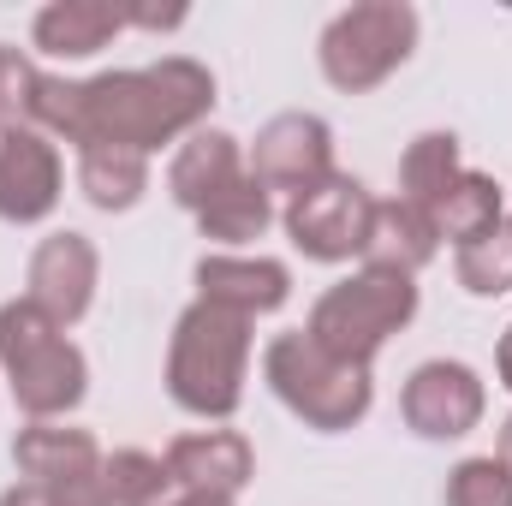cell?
<instances>
[{
	"label": "cell",
	"instance_id": "1",
	"mask_svg": "<svg viewBox=\"0 0 512 506\" xmlns=\"http://www.w3.org/2000/svg\"><path fill=\"white\" fill-rule=\"evenodd\" d=\"M215 72L191 54H167L155 66L102 72V78H48L36 90V131L66 137L72 149H137L185 143L209 126Z\"/></svg>",
	"mask_w": 512,
	"mask_h": 506
},
{
	"label": "cell",
	"instance_id": "2",
	"mask_svg": "<svg viewBox=\"0 0 512 506\" xmlns=\"http://www.w3.org/2000/svg\"><path fill=\"white\" fill-rule=\"evenodd\" d=\"M251 376V316H233L221 304H191L173 322L167 340V393L179 411L203 423H227L245 405Z\"/></svg>",
	"mask_w": 512,
	"mask_h": 506
},
{
	"label": "cell",
	"instance_id": "3",
	"mask_svg": "<svg viewBox=\"0 0 512 506\" xmlns=\"http://www.w3.org/2000/svg\"><path fill=\"white\" fill-rule=\"evenodd\" d=\"M0 370H6V387L30 423H60L90 393V358L30 298L0 304Z\"/></svg>",
	"mask_w": 512,
	"mask_h": 506
},
{
	"label": "cell",
	"instance_id": "4",
	"mask_svg": "<svg viewBox=\"0 0 512 506\" xmlns=\"http://www.w3.org/2000/svg\"><path fill=\"white\" fill-rule=\"evenodd\" d=\"M262 381L274 387V399L304 423V429H322V435H340V429H358L376 405V381L358 364H340L328 358L304 328H286L268 340L262 352Z\"/></svg>",
	"mask_w": 512,
	"mask_h": 506
},
{
	"label": "cell",
	"instance_id": "5",
	"mask_svg": "<svg viewBox=\"0 0 512 506\" xmlns=\"http://www.w3.org/2000/svg\"><path fill=\"white\" fill-rule=\"evenodd\" d=\"M411 316H417V280H411V274L358 268V274L334 280V286L310 304L304 334H310L328 358L370 370L387 340L411 328Z\"/></svg>",
	"mask_w": 512,
	"mask_h": 506
},
{
	"label": "cell",
	"instance_id": "6",
	"mask_svg": "<svg viewBox=\"0 0 512 506\" xmlns=\"http://www.w3.org/2000/svg\"><path fill=\"white\" fill-rule=\"evenodd\" d=\"M417 48V6L405 0H358L346 12L328 18L322 42H316V60H322V78L346 96H364L387 84Z\"/></svg>",
	"mask_w": 512,
	"mask_h": 506
},
{
	"label": "cell",
	"instance_id": "7",
	"mask_svg": "<svg viewBox=\"0 0 512 506\" xmlns=\"http://www.w3.org/2000/svg\"><path fill=\"white\" fill-rule=\"evenodd\" d=\"M370 221H376V197L364 191V179H352L340 167L322 185L286 197V215H280L292 251L310 256V262H352V256H364Z\"/></svg>",
	"mask_w": 512,
	"mask_h": 506
},
{
	"label": "cell",
	"instance_id": "8",
	"mask_svg": "<svg viewBox=\"0 0 512 506\" xmlns=\"http://www.w3.org/2000/svg\"><path fill=\"white\" fill-rule=\"evenodd\" d=\"M483 411H489V387L459 358H429L399 387V417L423 441H459L483 423Z\"/></svg>",
	"mask_w": 512,
	"mask_h": 506
},
{
	"label": "cell",
	"instance_id": "9",
	"mask_svg": "<svg viewBox=\"0 0 512 506\" xmlns=\"http://www.w3.org/2000/svg\"><path fill=\"white\" fill-rule=\"evenodd\" d=\"M245 167H251V179L268 197L274 191L298 197V191H310V185H322L334 173V131L316 114H274L268 126L256 131Z\"/></svg>",
	"mask_w": 512,
	"mask_h": 506
},
{
	"label": "cell",
	"instance_id": "10",
	"mask_svg": "<svg viewBox=\"0 0 512 506\" xmlns=\"http://www.w3.org/2000/svg\"><path fill=\"white\" fill-rule=\"evenodd\" d=\"M96 280H102L96 245H90L84 233L60 227V233H48V239L30 251L24 298H30L42 316H54L60 328H78V322L90 316V304H96Z\"/></svg>",
	"mask_w": 512,
	"mask_h": 506
},
{
	"label": "cell",
	"instance_id": "11",
	"mask_svg": "<svg viewBox=\"0 0 512 506\" xmlns=\"http://www.w3.org/2000/svg\"><path fill=\"white\" fill-rule=\"evenodd\" d=\"M66 167L48 131H0V221L6 227H36L60 209Z\"/></svg>",
	"mask_w": 512,
	"mask_h": 506
},
{
	"label": "cell",
	"instance_id": "12",
	"mask_svg": "<svg viewBox=\"0 0 512 506\" xmlns=\"http://www.w3.org/2000/svg\"><path fill=\"white\" fill-rule=\"evenodd\" d=\"M167 477L179 495H227L239 501L256 477V447L239 429H191L179 441H167Z\"/></svg>",
	"mask_w": 512,
	"mask_h": 506
},
{
	"label": "cell",
	"instance_id": "13",
	"mask_svg": "<svg viewBox=\"0 0 512 506\" xmlns=\"http://www.w3.org/2000/svg\"><path fill=\"white\" fill-rule=\"evenodd\" d=\"M197 298L221 304L233 316H274L292 298V268L274 256H239V251H209L197 262Z\"/></svg>",
	"mask_w": 512,
	"mask_h": 506
},
{
	"label": "cell",
	"instance_id": "14",
	"mask_svg": "<svg viewBox=\"0 0 512 506\" xmlns=\"http://www.w3.org/2000/svg\"><path fill=\"white\" fill-rule=\"evenodd\" d=\"M233 179H245V149H239V137L233 131H191L179 149H173V167H167V197L179 203V209H191V215H203Z\"/></svg>",
	"mask_w": 512,
	"mask_h": 506
},
{
	"label": "cell",
	"instance_id": "15",
	"mask_svg": "<svg viewBox=\"0 0 512 506\" xmlns=\"http://www.w3.org/2000/svg\"><path fill=\"white\" fill-rule=\"evenodd\" d=\"M102 447L90 429H66V423H24L12 441V465L24 483H90L102 477Z\"/></svg>",
	"mask_w": 512,
	"mask_h": 506
},
{
	"label": "cell",
	"instance_id": "16",
	"mask_svg": "<svg viewBox=\"0 0 512 506\" xmlns=\"http://www.w3.org/2000/svg\"><path fill=\"white\" fill-rule=\"evenodd\" d=\"M120 30H131V6H114V0H54V6L36 12L30 42L42 54H54V60H90Z\"/></svg>",
	"mask_w": 512,
	"mask_h": 506
},
{
	"label": "cell",
	"instance_id": "17",
	"mask_svg": "<svg viewBox=\"0 0 512 506\" xmlns=\"http://www.w3.org/2000/svg\"><path fill=\"white\" fill-rule=\"evenodd\" d=\"M441 251V233L423 209H411L405 197H387L376 203V221H370V245H364V268H387V274H411L429 268Z\"/></svg>",
	"mask_w": 512,
	"mask_h": 506
},
{
	"label": "cell",
	"instance_id": "18",
	"mask_svg": "<svg viewBox=\"0 0 512 506\" xmlns=\"http://www.w3.org/2000/svg\"><path fill=\"white\" fill-rule=\"evenodd\" d=\"M435 233L453 245V251H465V245H477L483 233H495L501 221H507V203H501V185L489 179V173H477V167H465L453 185H447V197L435 203Z\"/></svg>",
	"mask_w": 512,
	"mask_h": 506
},
{
	"label": "cell",
	"instance_id": "19",
	"mask_svg": "<svg viewBox=\"0 0 512 506\" xmlns=\"http://www.w3.org/2000/svg\"><path fill=\"white\" fill-rule=\"evenodd\" d=\"M78 191L102 215H126L149 191V155L137 149H78Z\"/></svg>",
	"mask_w": 512,
	"mask_h": 506
},
{
	"label": "cell",
	"instance_id": "20",
	"mask_svg": "<svg viewBox=\"0 0 512 506\" xmlns=\"http://www.w3.org/2000/svg\"><path fill=\"white\" fill-rule=\"evenodd\" d=\"M459 173H465L459 137H453V131H423V137H411L405 155H399V197H405L411 209L435 215V203L447 197V185H453Z\"/></svg>",
	"mask_w": 512,
	"mask_h": 506
},
{
	"label": "cell",
	"instance_id": "21",
	"mask_svg": "<svg viewBox=\"0 0 512 506\" xmlns=\"http://www.w3.org/2000/svg\"><path fill=\"white\" fill-rule=\"evenodd\" d=\"M268 227H274V197L251 179V167H245V179H233V185L197 215V233L215 239V245H233V251L251 245V239H262Z\"/></svg>",
	"mask_w": 512,
	"mask_h": 506
},
{
	"label": "cell",
	"instance_id": "22",
	"mask_svg": "<svg viewBox=\"0 0 512 506\" xmlns=\"http://www.w3.org/2000/svg\"><path fill=\"white\" fill-rule=\"evenodd\" d=\"M102 495L108 506H161L173 495V477H167V459L143 453V447H120L102 459Z\"/></svg>",
	"mask_w": 512,
	"mask_h": 506
},
{
	"label": "cell",
	"instance_id": "23",
	"mask_svg": "<svg viewBox=\"0 0 512 506\" xmlns=\"http://www.w3.org/2000/svg\"><path fill=\"white\" fill-rule=\"evenodd\" d=\"M453 274L471 298H507L512 292V221H501L495 233H483L477 245L453 251Z\"/></svg>",
	"mask_w": 512,
	"mask_h": 506
},
{
	"label": "cell",
	"instance_id": "24",
	"mask_svg": "<svg viewBox=\"0 0 512 506\" xmlns=\"http://www.w3.org/2000/svg\"><path fill=\"white\" fill-rule=\"evenodd\" d=\"M36 90H42V66L0 42V131H36Z\"/></svg>",
	"mask_w": 512,
	"mask_h": 506
},
{
	"label": "cell",
	"instance_id": "25",
	"mask_svg": "<svg viewBox=\"0 0 512 506\" xmlns=\"http://www.w3.org/2000/svg\"><path fill=\"white\" fill-rule=\"evenodd\" d=\"M447 506H512V471L495 453L459 459L447 471Z\"/></svg>",
	"mask_w": 512,
	"mask_h": 506
},
{
	"label": "cell",
	"instance_id": "26",
	"mask_svg": "<svg viewBox=\"0 0 512 506\" xmlns=\"http://www.w3.org/2000/svg\"><path fill=\"white\" fill-rule=\"evenodd\" d=\"M0 506H108L102 495V477H90V483H12Z\"/></svg>",
	"mask_w": 512,
	"mask_h": 506
},
{
	"label": "cell",
	"instance_id": "27",
	"mask_svg": "<svg viewBox=\"0 0 512 506\" xmlns=\"http://www.w3.org/2000/svg\"><path fill=\"white\" fill-rule=\"evenodd\" d=\"M495 376H501V387L512 393V328L501 334V346H495Z\"/></svg>",
	"mask_w": 512,
	"mask_h": 506
},
{
	"label": "cell",
	"instance_id": "28",
	"mask_svg": "<svg viewBox=\"0 0 512 506\" xmlns=\"http://www.w3.org/2000/svg\"><path fill=\"white\" fill-rule=\"evenodd\" d=\"M161 506H239V501H227V495H179V489H173Z\"/></svg>",
	"mask_w": 512,
	"mask_h": 506
},
{
	"label": "cell",
	"instance_id": "29",
	"mask_svg": "<svg viewBox=\"0 0 512 506\" xmlns=\"http://www.w3.org/2000/svg\"><path fill=\"white\" fill-rule=\"evenodd\" d=\"M495 459H501V465L512 471V417L501 423V441H495Z\"/></svg>",
	"mask_w": 512,
	"mask_h": 506
}]
</instances>
